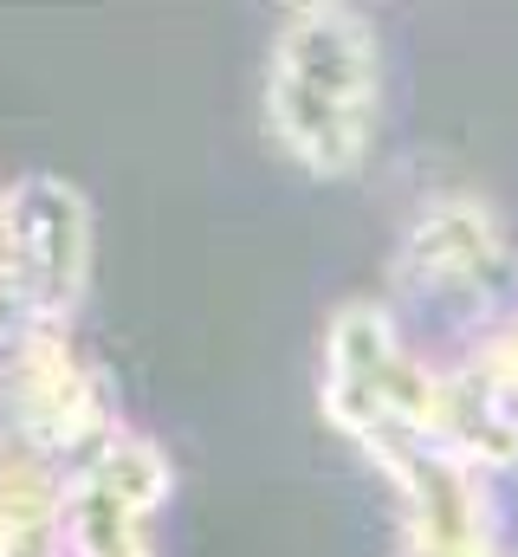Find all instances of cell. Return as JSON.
<instances>
[{"instance_id":"cell-1","label":"cell","mask_w":518,"mask_h":557,"mask_svg":"<svg viewBox=\"0 0 518 557\" xmlns=\"http://www.w3.org/2000/svg\"><path fill=\"white\" fill-rule=\"evenodd\" d=\"M266 131L292 169L350 182L383 131V46L344 0H305L266 52Z\"/></svg>"},{"instance_id":"cell-2","label":"cell","mask_w":518,"mask_h":557,"mask_svg":"<svg viewBox=\"0 0 518 557\" xmlns=\"http://www.w3.org/2000/svg\"><path fill=\"white\" fill-rule=\"evenodd\" d=\"M324 421L357 441V454H377L408 434H441V363H428L395 311L377 298H350L331 311L324 331Z\"/></svg>"},{"instance_id":"cell-3","label":"cell","mask_w":518,"mask_h":557,"mask_svg":"<svg viewBox=\"0 0 518 557\" xmlns=\"http://www.w3.org/2000/svg\"><path fill=\"white\" fill-rule=\"evenodd\" d=\"M0 428L46 454L59 473L124 434L104 370L72 344V331L52 324H33L13 350H0Z\"/></svg>"},{"instance_id":"cell-4","label":"cell","mask_w":518,"mask_h":557,"mask_svg":"<svg viewBox=\"0 0 518 557\" xmlns=\"http://www.w3.org/2000/svg\"><path fill=\"white\" fill-rule=\"evenodd\" d=\"M175 467L149 434H111L91 460L65 473L59 532L46 557H156V519L169 506Z\"/></svg>"},{"instance_id":"cell-5","label":"cell","mask_w":518,"mask_h":557,"mask_svg":"<svg viewBox=\"0 0 518 557\" xmlns=\"http://www.w3.org/2000/svg\"><path fill=\"white\" fill-rule=\"evenodd\" d=\"M506 273H513L506 221L473 188H447V195L421 201V214L402 227V247L388 267V278L408 298L447 305V311H486Z\"/></svg>"},{"instance_id":"cell-6","label":"cell","mask_w":518,"mask_h":557,"mask_svg":"<svg viewBox=\"0 0 518 557\" xmlns=\"http://www.w3.org/2000/svg\"><path fill=\"white\" fill-rule=\"evenodd\" d=\"M13 195V273L26 292L33 324L72 331L85 292H91V260H98V221L78 182L59 175H26L7 182Z\"/></svg>"},{"instance_id":"cell-7","label":"cell","mask_w":518,"mask_h":557,"mask_svg":"<svg viewBox=\"0 0 518 557\" xmlns=\"http://www.w3.org/2000/svg\"><path fill=\"white\" fill-rule=\"evenodd\" d=\"M441 441L486 473L518 467V305L480 324V337L441 363Z\"/></svg>"}]
</instances>
